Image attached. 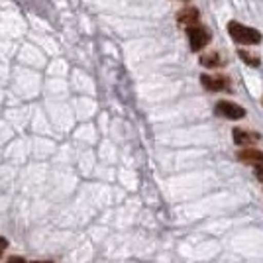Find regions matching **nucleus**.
<instances>
[{"label": "nucleus", "mask_w": 263, "mask_h": 263, "mask_svg": "<svg viewBox=\"0 0 263 263\" xmlns=\"http://www.w3.org/2000/svg\"><path fill=\"white\" fill-rule=\"evenodd\" d=\"M238 159H240L241 163H250L259 167V165H263V152L253 149V147H246V149L238 152Z\"/></svg>", "instance_id": "6"}, {"label": "nucleus", "mask_w": 263, "mask_h": 263, "mask_svg": "<svg viewBox=\"0 0 263 263\" xmlns=\"http://www.w3.org/2000/svg\"><path fill=\"white\" fill-rule=\"evenodd\" d=\"M186 35H189V44L193 51H200L210 44V32L202 26H189Z\"/></svg>", "instance_id": "2"}, {"label": "nucleus", "mask_w": 263, "mask_h": 263, "mask_svg": "<svg viewBox=\"0 0 263 263\" xmlns=\"http://www.w3.org/2000/svg\"><path fill=\"white\" fill-rule=\"evenodd\" d=\"M6 248H8V240H6V238H0V255L4 253Z\"/></svg>", "instance_id": "10"}, {"label": "nucleus", "mask_w": 263, "mask_h": 263, "mask_svg": "<svg viewBox=\"0 0 263 263\" xmlns=\"http://www.w3.org/2000/svg\"><path fill=\"white\" fill-rule=\"evenodd\" d=\"M33 263H53V261H33Z\"/></svg>", "instance_id": "13"}, {"label": "nucleus", "mask_w": 263, "mask_h": 263, "mask_svg": "<svg viewBox=\"0 0 263 263\" xmlns=\"http://www.w3.org/2000/svg\"><path fill=\"white\" fill-rule=\"evenodd\" d=\"M198 10L195 8V6H186V8H183V10L177 14V20H179V24H183V26H197L198 24Z\"/></svg>", "instance_id": "7"}, {"label": "nucleus", "mask_w": 263, "mask_h": 263, "mask_svg": "<svg viewBox=\"0 0 263 263\" xmlns=\"http://www.w3.org/2000/svg\"><path fill=\"white\" fill-rule=\"evenodd\" d=\"M228 33L234 37V42L241 45H257L261 44V32H257L255 28L243 26L240 22H228Z\"/></svg>", "instance_id": "1"}, {"label": "nucleus", "mask_w": 263, "mask_h": 263, "mask_svg": "<svg viewBox=\"0 0 263 263\" xmlns=\"http://www.w3.org/2000/svg\"><path fill=\"white\" fill-rule=\"evenodd\" d=\"M234 142L241 145V147H250V145L259 142V134L241 130V128H234Z\"/></svg>", "instance_id": "5"}, {"label": "nucleus", "mask_w": 263, "mask_h": 263, "mask_svg": "<svg viewBox=\"0 0 263 263\" xmlns=\"http://www.w3.org/2000/svg\"><path fill=\"white\" fill-rule=\"evenodd\" d=\"M200 65L214 69V67L224 65V59H222V57H220V53H216V51H210V53H204L202 57H200Z\"/></svg>", "instance_id": "8"}, {"label": "nucleus", "mask_w": 263, "mask_h": 263, "mask_svg": "<svg viewBox=\"0 0 263 263\" xmlns=\"http://www.w3.org/2000/svg\"><path fill=\"white\" fill-rule=\"evenodd\" d=\"M8 263H26V259H24V257H20V255H14V257H10V259H8Z\"/></svg>", "instance_id": "11"}, {"label": "nucleus", "mask_w": 263, "mask_h": 263, "mask_svg": "<svg viewBox=\"0 0 263 263\" xmlns=\"http://www.w3.org/2000/svg\"><path fill=\"white\" fill-rule=\"evenodd\" d=\"M238 57H240L241 61H246L248 65H252V67H259V57H255V55H252L250 51H246V49H238Z\"/></svg>", "instance_id": "9"}, {"label": "nucleus", "mask_w": 263, "mask_h": 263, "mask_svg": "<svg viewBox=\"0 0 263 263\" xmlns=\"http://www.w3.org/2000/svg\"><path fill=\"white\" fill-rule=\"evenodd\" d=\"M255 175L259 177V181H263V165H259V167H255Z\"/></svg>", "instance_id": "12"}, {"label": "nucleus", "mask_w": 263, "mask_h": 263, "mask_svg": "<svg viewBox=\"0 0 263 263\" xmlns=\"http://www.w3.org/2000/svg\"><path fill=\"white\" fill-rule=\"evenodd\" d=\"M200 83L206 90H212V92H218V90H226L228 88V79L220 77V75H202L200 77Z\"/></svg>", "instance_id": "4"}, {"label": "nucleus", "mask_w": 263, "mask_h": 263, "mask_svg": "<svg viewBox=\"0 0 263 263\" xmlns=\"http://www.w3.org/2000/svg\"><path fill=\"white\" fill-rule=\"evenodd\" d=\"M216 114L222 118H228V120H241L246 116V110L241 108L240 104L230 102V100H220L216 104Z\"/></svg>", "instance_id": "3"}]
</instances>
